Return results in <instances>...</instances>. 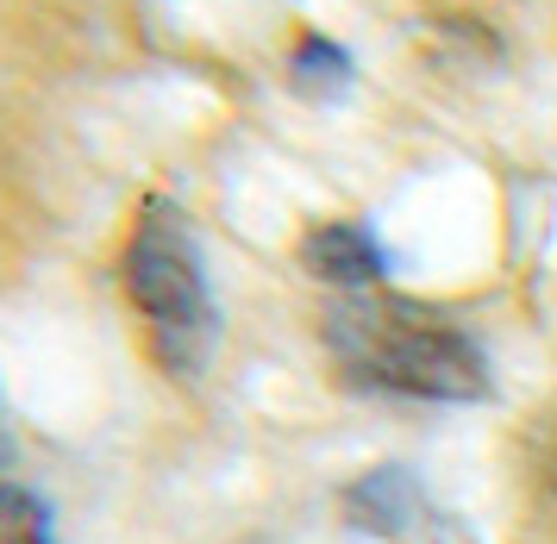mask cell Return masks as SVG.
I'll use <instances>...</instances> for the list:
<instances>
[{"instance_id":"6da1fadb","label":"cell","mask_w":557,"mask_h":544,"mask_svg":"<svg viewBox=\"0 0 557 544\" xmlns=\"http://www.w3.org/2000/svg\"><path fill=\"white\" fill-rule=\"evenodd\" d=\"M326 350L357 388L407 400H482L488 357L457 320L401 295H338L326 307Z\"/></svg>"},{"instance_id":"7a4b0ae2","label":"cell","mask_w":557,"mask_h":544,"mask_svg":"<svg viewBox=\"0 0 557 544\" xmlns=\"http://www.w3.org/2000/svg\"><path fill=\"white\" fill-rule=\"evenodd\" d=\"M120 282L145 325L157 370L176 382H201L220 350V300H213L195 220L170 195H151L138 207L126 232V257H120Z\"/></svg>"},{"instance_id":"3957f363","label":"cell","mask_w":557,"mask_h":544,"mask_svg":"<svg viewBox=\"0 0 557 544\" xmlns=\"http://www.w3.org/2000/svg\"><path fill=\"white\" fill-rule=\"evenodd\" d=\"M345 514H351V526H363L370 539H395V544L438 539V507L426 500L420 475L395 470V463H382V470H370L363 482H351Z\"/></svg>"},{"instance_id":"277c9868","label":"cell","mask_w":557,"mask_h":544,"mask_svg":"<svg viewBox=\"0 0 557 544\" xmlns=\"http://www.w3.org/2000/svg\"><path fill=\"white\" fill-rule=\"evenodd\" d=\"M301 263L326 288L338 295H363V288H376L382 275H388V250L376 245V232L357 220H332V225H313L301 245Z\"/></svg>"},{"instance_id":"5b68a950","label":"cell","mask_w":557,"mask_h":544,"mask_svg":"<svg viewBox=\"0 0 557 544\" xmlns=\"http://www.w3.org/2000/svg\"><path fill=\"white\" fill-rule=\"evenodd\" d=\"M288 75H295L301 95H345L351 57L332 45L326 32H301V45H295V57H288Z\"/></svg>"},{"instance_id":"8992f818","label":"cell","mask_w":557,"mask_h":544,"mask_svg":"<svg viewBox=\"0 0 557 544\" xmlns=\"http://www.w3.org/2000/svg\"><path fill=\"white\" fill-rule=\"evenodd\" d=\"M0 544H57L51 507L20 482H0Z\"/></svg>"},{"instance_id":"52a82bcc","label":"cell","mask_w":557,"mask_h":544,"mask_svg":"<svg viewBox=\"0 0 557 544\" xmlns=\"http://www.w3.org/2000/svg\"><path fill=\"white\" fill-rule=\"evenodd\" d=\"M7 457H13V438H7V413H0V470H7Z\"/></svg>"}]
</instances>
